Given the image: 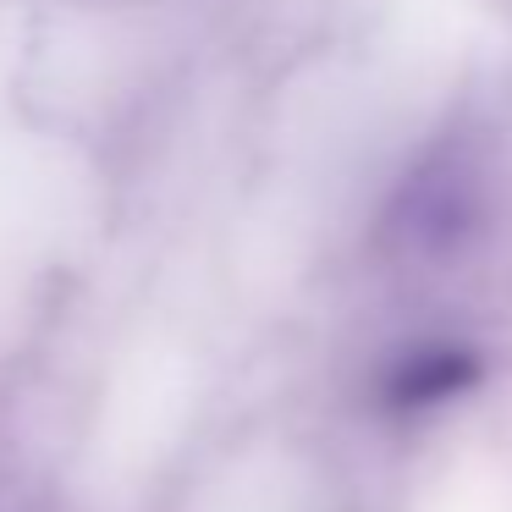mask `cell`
<instances>
[{"instance_id": "obj_1", "label": "cell", "mask_w": 512, "mask_h": 512, "mask_svg": "<svg viewBox=\"0 0 512 512\" xmlns=\"http://www.w3.org/2000/svg\"><path fill=\"white\" fill-rule=\"evenodd\" d=\"M485 221V171L468 149H435L408 171L391 199L386 232L408 254H457Z\"/></svg>"}, {"instance_id": "obj_2", "label": "cell", "mask_w": 512, "mask_h": 512, "mask_svg": "<svg viewBox=\"0 0 512 512\" xmlns=\"http://www.w3.org/2000/svg\"><path fill=\"white\" fill-rule=\"evenodd\" d=\"M485 358L463 342H435V347H413L397 369L386 375V408L391 413H424L435 402H452L457 391L479 386Z\"/></svg>"}]
</instances>
